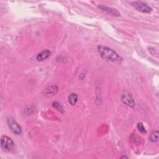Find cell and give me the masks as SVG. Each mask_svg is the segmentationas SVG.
I'll return each mask as SVG.
<instances>
[{
    "instance_id": "cell-1",
    "label": "cell",
    "mask_w": 159,
    "mask_h": 159,
    "mask_svg": "<svg viewBox=\"0 0 159 159\" xmlns=\"http://www.w3.org/2000/svg\"><path fill=\"white\" fill-rule=\"evenodd\" d=\"M98 51L100 56L107 61L114 63H120L123 60V58L118 53L109 47L99 45L98 47Z\"/></svg>"
},
{
    "instance_id": "cell-2",
    "label": "cell",
    "mask_w": 159,
    "mask_h": 159,
    "mask_svg": "<svg viewBox=\"0 0 159 159\" xmlns=\"http://www.w3.org/2000/svg\"><path fill=\"white\" fill-rule=\"evenodd\" d=\"M15 144L13 140L6 135H2L1 138V147L6 152H11L14 148Z\"/></svg>"
},
{
    "instance_id": "cell-3",
    "label": "cell",
    "mask_w": 159,
    "mask_h": 159,
    "mask_svg": "<svg viewBox=\"0 0 159 159\" xmlns=\"http://www.w3.org/2000/svg\"><path fill=\"white\" fill-rule=\"evenodd\" d=\"M7 125L11 131L17 135H20L22 134V129L16 120L12 117H9L7 119Z\"/></svg>"
},
{
    "instance_id": "cell-4",
    "label": "cell",
    "mask_w": 159,
    "mask_h": 159,
    "mask_svg": "<svg viewBox=\"0 0 159 159\" xmlns=\"http://www.w3.org/2000/svg\"><path fill=\"white\" fill-rule=\"evenodd\" d=\"M131 4L136 10L143 13H150L152 10L148 5L143 2L134 1L132 2Z\"/></svg>"
},
{
    "instance_id": "cell-5",
    "label": "cell",
    "mask_w": 159,
    "mask_h": 159,
    "mask_svg": "<svg viewBox=\"0 0 159 159\" xmlns=\"http://www.w3.org/2000/svg\"><path fill=\"white\" fill-rule=\"evenodd\" d=\"M121 101L124 104H125L130 107H135V101L129 94H122L121 96Z\"/></svg>"
},
{
    "instance_id": "cell-6",
    "label": "cell",
    "mask_w": 159,
    "mask_h": 159,
    "mask_svg": "<svg viewBox=\"0 0 159 159\" xmlns=\"http://www.w3.org/2000/svg\"><path fill=\"white\" fill-rule=\"evenodd\" d=\"M58 91V88L56 85L48 86L43 90V94L47 97H51L55 95Z\"/></svg>"
},
{
    "instance_id": "cell-7",
    "label": "cell",
    "mask_w": 159,
    "mask_h": 159,
    "mask_svg": "<svg viewBox=\"0 0 159 159\" xmlns=\"http://www.w3.org/2000/svg\"><path fill=\"white\" fill-rule=\"evenodd\" d=\"M98 8L100 9L101 10H102V11H104L106 12H107V14L113 16H116L118 17L120 16V13L115 9L111 8V7H109L107 6H98Z\"/></svg>"
},
{
    "instance_id": "cell-8",
    "label": "cell",
    "mask_w": 159,
    "mask_h": 159,
    "mask_svg": "<svg viewBox=\"0 0 159 159\" xmlns=\"http://www.w3.org/2000/svg\"><path fill=\"white\" fill-rule=\"evenodd\" d=\"M52 54L51 51H50L49 50H45L42 52H41L40 53H39L37 55V60L39 61H43L45 60H46L47 58H48L50 55Z\"/></svg>"
},
{
    "instance_id": "cell-9",
    "label": "cell",
    "mask_w": 159,
    "mask_h": 159,
    "mask_svg": "<svg viewBox=\"0 0 159 159\" xmlns=\"http://www.w3.org/2000/svg\"><path fill=\"white\" fill-rule=\"evenodd\" d=\"M68 101L71 105H75L78 101V96L75 93H71L68 97Z\"/></svg>"
},
{
    "instance_id": "cell-10",
    "label": "cell",
    "mask_w": 159,
    "mask_h": 159,
    "mask_svg": "<svg viewBox=\"0 0 159 159\" xmlns=\"http://www.w3.org/2000/svg\"><path fill=\"white\" fill-rule=\"evenodd\" d=\"M158 134L157 130L152 132L150 136V140L152 142H157L158 141Z\"/></svg>"
},
{
    "instance_id": "cell-11",
    "label": "cell",
    "mask_w": 159,
    "mask_h": 159,
    "mask_svg": "<svg viewBox=\"0 0 159 159\" xmlns=\"http://www.w3.org/2000/svg\"><path fill=\"white\" fill-rule=\"evenodd\" d=\"M52 106L54 108H55L57 111H58L59 112L63 113L64 112V109L63 108V107L61 106V104L60 103H58V102H53L52 103Z\"/></svg>"
},
{
    "instance_id": "cell-12",
    "label": "cell",
    "mask_w": 159,
    "mask_h": 159,
    "mask_svg": "<svg viewBox=\"0 0 159 159\" xmlns=\"http://www.w3.org/2000/svg\"><path fill=\"white\" fill-rule=\"evenodd\" d=\"M137 129L139 131L142 133V134H145L146 133V130L145 129V127L143 126V124L142 122H139L137 124Z\"/></svg>"
},
{
    "instance_id": "cell-13",
    "label": "cell",
    "mask_w": 159,
    "mask_h": 159,
    "mask_svg": "<svg viewBox=\"0 0 159 159\" xmlns=\"http://www.w3.org/2000/svg\"><path fill=\"white\" fill-rule=\"evenodd\" d=\"M127 158V157H125V156H123V157H121V158Z\"/></svg>"
}]
</instances>
